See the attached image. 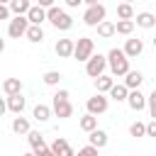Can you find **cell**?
<instances>
[{
  "label": "cell",
  "instance_id": "cell-33",
  "mask_svg": "<svg viewBox=\"0 0 156 156\" xmlns=\"http://www.w3.org/2000/svg\"><path fill=\"white\" fill-rule=\"evenodd\" d=\"M146 102H149V110H151V117H156V93L146 95Z\"/></svg>",
  "mask_w": 156,
  "mask_h": 156
},
{
  "label": "cell",
  "instance_id": "cell-24",
  "mask_svg": "<svg viewBox=\"0 0 156 156\" xmlns=\"http://www.w3.org/2000/svg\"><path fill=\"white\" fill-rule=\"evenodd\" d=\"M107 93H110V98H112V100L122 102V100H127V93H129V90H127L124 85H117V83H115V85H112V88H110Z\"/></svg>",
  "mask_w": 156,
  "mask_h": 156
},
{
  "label": "cell",
  "instance_id": "cell-4",
  "mask_svg": "<svg viewBox=\"0 0 156 156\" xmlns=\"http://www.w3.org/2000/svg\"><path fill=\"white\" fill-rule=\"evenodd\" d=\"M105 68H107V61H105V56H102V54H93V56L85 61V73H88L90 78L102 76V73H105Z\"/></svg>",
  "mask_w": 156,
  "mask_h": 156
},
{
  "label": "cell",
  "instance_id": "cell-34",
  "mask_svg": "<svg viewBox=\"0 0 156 156\" xmlns=\"http://www.w3.org/2000/svg\"><path fill=\"white\" fill-rule=\"evenodd\" d=\"M63 100H68V90H56L54 102H63Z\"/></svg>",
  "mask_w": 156,
  "mask_h": 156
},
{
  "label": "cell",
  "instance_id": "cell-6",
  "mask_svg": "<svg viewBox=\"0 0 156 156\" xmlns=\"http://www.w3.org/2000/svg\"><path fill=\"white\" fill-rule=\"evenodd\" d=\"M85 107H88V115H102L105 110H107V98L102 95V93H98V95H93V98H88V102H85Z\"/></svg>",
  "mask_w": 156,
  "mask_h": 156
},
{
  "label": "cell",
  "instance_id": "cell-1",
  "mask_svg": "<svg viewBox=\"0 0 156 156\" xmlns=\"http://www.w3.org/2000/svg\"><path fill=\"white\" fill-rule=\"evenodd\" d=\"M105 61H107V66H110V71H112V76H124L127 71H129V58L122 54V49H110V54L105 56Z\"/></svg>",
  "mask_w": 156,
  "mask_h": 156
},
{
  "label": "cell",
  "instance_id": "cell-36",
  "mask_svg": "<svg viewBox=\"0 0 156 156\" xmlns=\"http://www.w3.org/2000/svg\"><path fill=\"white\" fill-rule=\"evenodd\" d=\"M10 17V10H7V5H0V20H7Z\"/></svg>",
  "mask_w": 156,
  "mask_h": 156
},
{
  "label": "cell",
  "instance_id": "cell-42",
  "mask_svg": "<svg viewBox=\"0 0 156 156\" xmlns=\"http://www.w3.org/2000/svg\"><path fill=\"white\" fill-rule=\"evenodd\" d=\"M5 2H10V0H0V5H5Z\"/></svg>",
  "mask_w": 156,
  "mask_h": 156
},
{
  "label": "cell",
  "instance_id": "cell-21",
  "mask_svg": "<svg viewBox=\"0 0 156 156\" xmlns=\"http://www.w3.org/2000/svg\"><path fill=\"white\" fill-rule=\"evenodd\" d=\"M112 85H115V80H112L110 76H105V73L95 78V88H98V93H107V90H110Z\"/></svg>",
  "mask_w": 156,
  "mask_h": 156
},
{
  "label": "cell",
  "instance_id": "cell-16",
  "mask_svg": "<svg viewBox=\"0 0 156 156\" xmlns=\"http://www.w3.org/2000/svg\"><path fill=\"white\" fill-rule=\"evenodd\" d=\"M90 136V146H95V149H102L105 144H107V132H102V129H93V132H88Z\"/></svg>",
  "mask_w": 156,
  "mask_h": 156
},
{
  "label": "cell",
  "instance_id": "cell-32",
  "mask_svg": "<svg viewBox=\"0 0 156 156\" xmlns=\"http://www.w3.org/2000/svg\"><path fill=\"white\" fill-rule=\"evenodd\" d=\"M78 156H98V149L95 146H83V149H78Z\"/></svg>",
  "mask_w": 156,
  "mask_h": 156
},
{
  "label": "cell",
  "instance_id": "cell-9",
  "mask_svg": "<svg viewBox=\"0 0 156 156\" xmlns=\"http://www.w3.org/2000/svg\"><path fill=\"white\" fill-rule=\"evenodd\" d=\"M127 105H129L134 112H139V110L146 107V95H144L141 90H132V93H127Z\"/></svg>",
  "mask_w": 156,
  "mask_h": 156
},
{
  "label": "cell",
  "instance_id": "cell-5",
  "mask_svg": "<svg viewBox=\"0 0 156 156\" xmlns=\"http://www.w3.org/2000/svg\"><path fill=\"white\" fill-rule=\"evenodd\" d=\"M105 15H107V10H105V5H90L88 10H85V15H83V22L88 24V27H98L102 20H105Z\"/></svg>",
  "mask_w": 156,
  "mask_h": 156
},
{
  "label": "cell",
  "instance_id": "cell-35",
  "mask_svg": "<svg viewBox=\"0 0 156 156\" xmlns=\"http://www.w3.org/2000/svg\"><path fill=\"white\" fill-rule=\"evenodd\" d=\"M34 156H54V154L49 151V146H44V149H37V151H34Z\"/></svg>",
  "mask_w": 156,
  "mask_h": 156
},
{
  "label": "cell",
  "instance_id": "cell-19",
  "mask_svg": "<svg viewBox=\"0 0 156 156\" xmlns=\"http://www.w3.org/2000/svg\"><path fill=\"white\" fill-rule=\"evenodd\" d=\"M136 24L144 27V29H151V27L156 24V17H154L151 12H139V15H136Z\"/></svg>",
  "mask_w": 156,
  "mask_h": 156
},
{
  "label": "cell",
  "instance_id": "cell-26",
  "mask_svg": "<svg viewBox=\"0 0 156 156\" xmlns=\"http://www.w3.org/2000/svg\"><path fill=\"white\" fill-rule=\"evenodd\" d=\"M98 34H100L102 39H110V37L115 34V24H112V22H107V20H102V22L98 24Z\"/></svg>",
  "mask_w": 156,
  "mask_h": 156
},
{
  "label": "cell",
  "instance_id": "cell-13",
  "mask_svg": "<svg viewBox=\"0 0 156 156\" xmlns=\"http://www.w3.org/2000/svg\"><path fill=\"white\" fill-rule=\"evenodd\" d=\"M7 110L10 112H15V115H22V110H24V98H22V93L20 95H7Z\"/></svg>",
  "mask_w": 156,
  "mask_h": 156
},
{
  "label": "cell",
  "instance_id": "cell-25",
  "mask_svg": "<svg viewBox=\"0 0 156 156\" xmlns=\"http://www.w3.org/2000/svg\"><path fill=\"white\" fill-rule=\"evenodd\" d=\"M78 124H80L83 132H93V129H98V117H93V115H83Z\"/></svg>",
  "mask_w": 156,
  "mask_h": 156
},
{
  "label": "cell",
  "instance_id": "cell-17",
  "mask_svg": "<svg viewBox=\"0 0 156 156\" xmlns=\"http://www.w3.org/2000/svg\"><path fill=\"white\" fill-rule=\"evenodd\" d=\"M56 54H58L61 58L73 56V39H58V41H56Z\"/></svg>",
  "mask_w": 156,
  "mask_h": 156
},
{
  "label": "cell",
  "instance_id": "cell-18",
  "mask_svg": "<svg viewBox=\"0 0 156 156\" xmlns=\"http://www.w3.org/2000/svg\"><path fill=\"white\" fill-rule=\"evenodd\" d=\"M29 0H10V12H15V15H27V10H29Z\"/></svg>",
  "mask_w": 156,
  "mask_h": 156
},
{
  "label": "cell",
  "instance_id": "cell-10",
  "mask_svg": "<svg viewBox=\"0 0 156 156\" xmlns=\"http://www.w3.org/2000/svg\"><path fill=\"white\" fill-rule=\"evenodd\" d=\"M49 151H51L54 156H76V154H73V149L68 146V141H66V139H61V136H56V139H54V144L49 146Z\"/></svg>",
  "mask_w": 156,
  "mask_h": 156
},
{
  "label": "cell",
  "instance_id": "cell-2",
  "mask_svg": "<svg viewBox=\"0 0 156 156\" xmlns=\"http://www.w3.org/2000/svg\"><path fill=\"white\" fill-rule=\"evenodd\" d=\"M46 20H49L56 29H61V32H66V29H71V27H73L71 15H68V12H63V10H61V7H56V5L46 10Z\"/></svg>",
  "mask_w": 156,
  "mask_h": 156
},
{
  "label": "cell",
  "instance_id": "cell-12",
  "mask_svg": "<svg viewBox=\"0 0 156 156\" xmlns=\"http://www.w3.org/2000/svg\"><path fill=\"white\" fill-rule=\"evenodd\" d=\"M124 76H127V78H124V88H127V90H139L144 76H141L139 71H127Z\"/></svg>",
  "mask_w": 156,
  "mask_h": 156
},
{
  "label": "cell",
  "instance_id": "cell-38",
  "mask_svg": "<svg viewBox=\"0 0 156 156\" xmlns=\"http://www.w3.org/2000/svg\"><path fill=\"white\" fill-rule=\"evenodd\" d=\"M80 2H83V0H66V5H68V7H78Z\"/></svg>",
  "mask_w": 156,
  "mask_h": 156
},
{
  "label": "cell",
  "instance_id": "cell-43",
  "mask_svg": "<svg viewBox=\"0 0 156 156\" xmlns=\"http://www.w3.org/2000/svg\"><path fill=\"white\" fill-rule=\"evenodd\" d=\"M122 2H129V5H132V2H134V0H122Z\"/></svg>",
  "mask_w": 156,
  "mask_h": 156
},
{
  "label": "cell",
  "instance_id": "cell-7",
  "mask_svg": "<svg viewBox=\"0 0 156 156\" xmlns=\"http://www.w3.org/2000/svg\"><path fill=\"white\" fill-rule=\"evenodd\" d=\"M27 27H29L27 17H24V15H17V17H15L12 22H10V27H7V34H10L12 39H20V37H24Z\"/></svg>",
  "mask_w": 156,
  "mask_h": 156
},
{
  "label": "cell",
  "instance_id": "cell-40",
  "mask_svg": "<svg viewBox=\"0 0 156 156\" xmlns=\"http://www.w3.org/2000/svg\"><path fill=\"white\" fill-rule=\"evenodd\" d=\"M83 2H85V5H88V7H90V5H98V2H100V0H83Z\"/></svg>",
  "mask_w": 156,
  "mask_h": 156
},
{
  "label": "cell",
  "instance_id": "cell-30",
  "mask_svg": "<svg viewBox=\"0 0 156 156\" xmlns=\"http://www.w3.org/2000/svg\"><path fill=\"white\" fill-rule=\"evenodd\" d=\"M61 78H63V76H61L58 71H46L41 80H44L46 85H58V80H61Z\"/></svg>",
  "mask_w": 156,
  "mask_h": 156
},
{
  "label": "cell",
  "instance_id": "cell-29",
  "mask_svg": "<svg viewBox=\"0 0 156 156\" xmlns=\"http://www.w3.org/2000/svg\"><path fill=\"white\" fill-rule=\"evenodd\" d=\"M51 117V110L46 107V105H37L34 107V119H39V122H46Z\"/></svg>",
  "mask_w": 156,
  "mask_h": 156
},
{
  "label": "cell",
  "instance_id": "cell-23",
  "mask_svg": "<svg viewBox=\"0 0 156 156\" xmlns=\"http://www.w3.org/2000/svg\"><path fill=\"white\" fill-rule=\"evenodd\" d=\"M134 32V20H119L115 24V34H132Z\"/></svg>",
  "mask_w": 156,
  "mask_h": 156
},
{
  "label": "cell",
  "instance_id": "cell-8",
  "mask_svg": "<svg viewBox=\"0 0 156 156\" xmlns=\"http://www.w3.org/2000/svg\"><path fill=\"white\" fill-rule=\"evenodd\" d=\"M27 22L29 24H37V27H41V22L46 20V10L44 7H39V5H29V10H27Z\"/></svg>",
  "mask_w": 156,
  "mask_h": 156
},
{
  "label": "cell",
  "instance_id": "cell-14",
  "mask_svg": "<svg viewBox=\"0 0 156 156\" xmlns=\"http://www.w3.org/2000/svg\"><path fill=\"white\" fill-rule=\"evenodd\" d=\"M2 90L7 95H20L22 93V80L20 78H5L2 80Z\"/></svg>",
  "mask_w": 156,
  "mask_h": 156
},
{
  "label": "cell",
  "instance_id": "cell-31",
  "mask_svg": "<svg viewBox=\"0 0 156 156\" xmlns=\"http://www.w3.org/2000/svg\"><path fill=\"white\" fill-rule=\"evenodd\" d=\"M129 134H132V136H136V139H139V136H144V122H134V124L129 127Z\"/></svg>",
  "mask_w": 156,
  "mask_h": 156
},
{
  "label": "cell",
  "instance_id": "cell-11",
  "mask_svg": "<svg viewBox=\"0 0 156 156\" xmlns=\"http://www.w3.org/2000/svg\"><path fill=\"white\" fill-rule=\"evenodd\" d=\"M141 51H144V41H141V39H127V44H124V49H122V54H124L127 58H136Z\"/></svg>",
  "mask_w": 156,
  "mask_h": 156
},
{
  "label": "cell",
  "instance_id": "cell-37",
  "mask_svg": "<svg viewBox=\"0 0 156 156\" xmlns=\"http://www.w3.org/2000/svg\"><path fill=\"white\" fill-rule=\"evenodd\" d=\"M39 7H44V10L54 7V0H39Z\"/></svg>",
  "mask_w": 156,
  "mask_h": 156
},
{
  "label": "cell",
  "instance_id": "cell-27",
  "mask_svg": "<svg viewBox=\"0 0 156 156\" xmlns=\"http://www.w3.org/2000/svg\"><path fill=\"white\" fill-rule=\"evenodd\" d=\"M12 132H15V134H27V132H29V122H27L24 117H15V119H12Z\"/></svg>",
  "mask_w": 156,
  "mask_h": 156
},
{
  "label": "cell",
  "instance_id": "cell-3",
  "mask_svg": "<svg viewBox=\"0 0 156 156\" xmlns=\"http://www.w3.org/2000/svg\"><path fill=\"white\" fill-rule=\"evenodd\" d=\"M93 49H95L93 39L90 37H80L78 41H73V58L76 61H88L93 56Z\"/></svg>",
  "mask_w": 156,
  "mask_h": 156
},
{
  "label": "cell",
  "instance_id": "cell-22",
  "mask_svg": "<svg viewBox=\"0 0 156 156\" xmlns=\"http://www.w3.org/2000/svg\"><path fill=\"white\" fill-rule=\"evenodd\" d=\"M27 141H29V146H32L34 151H37V149H44V146H46V144H44V136H41L39 132H32V129L27 132Z\"/></svg>",
  "mask_w": 156,
  "mask_h": 156
},
{
  "label": "cell",
  "instance_id": "cell-15",
  "mask_svg": "<svg viewBox=\"0 0 156 156\" xmlns=\"http://www.w3.org/2000/svg\"><path fill=\"white\" fill-rule=\"evenodd\" d=\"M54 115H56L58 119H66V117L73 115V105H71L68 100H63V102H54Z\"/></svg>",
  "mask_w": 156,
  "mask_h": 156
},
{
  "label": "cell",
  "instance_id": "cell-39",
  "mask_svg": "<svg viewBox=\"0 0 156 156\" xmlns=\"http://www.w3.org/2000/svg\"><path fill=\"white\" fill-rule=\"evenodd\" d=\"M5 110H7V105H5V100H2V98H0V117H2V115H5Z\"/></svg>",
  "mask_w": 156,
  "mask_h": 156
},
{
  "label": "cell",
  "instance_id": "cell-44",
  "mask_svg": "<svg viewBox=\"0 0 156 156\" xmlns=\"http://www.w3.org/2000/svg\"><path fill=\"white\" fill-rule=\"evenodd\" d=\"M24 156H34V154H24Z\"/></svg>",
  "mask_w": 156,
  "mask_h": 156
},
{
  "label": "cell",
  "instance_id": "cell-20",
  "mask_svg": "<svg viewBox=\"0 0 156 156\" xmlns=\"http://www.w3.org/2000/svg\"><path fill=\"white\" fill-rule=\"evenodd\" d=\"M24 37H27L29 41H34V44H37V41H41V39H44V29H41V27H37V24H29V27H27V32H24Z\"/></svg>",
  "mask_w": 156,
  "mask_h": 156
},
{
  "label": "cell",
  "instance_id": "cell-41",
  "mask_svg": "<svg viewBox=\"0 0 156 156\" xmlns=\"http://www.w3.org/2000/svg\"><path fill=\"white\" fill-rule=\"evenodd\" d=\"M2 49H5V39L0 37V51H2Z\"/></svg>",
  "mask_w": 156,
  "mask_h": 156
},
{
  "label": "cell",
  "instance_id": "cell-28",
  "mask_svg": "<svg viewBox=\"0 0 156 156\" xmlns=\"http://www.w3.org/2000/svg\"><path fill=\"white\" fill-rule=\"evenodd\" d=\"M117 17H119V20H132V17H134L132 5H129V2H119V5H117Z\"/></svg>",
  "mask_w": 156,
  "mask_h": 156
}]
</instances>
